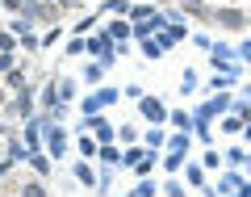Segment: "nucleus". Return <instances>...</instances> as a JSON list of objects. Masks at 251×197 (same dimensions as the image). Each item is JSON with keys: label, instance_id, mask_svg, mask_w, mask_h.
I'll use <instances>...</instances> for the list:
<instances>
[{"label": "nucleus", "instance_id": "nucleus-1", "mask_svg": "<svg viewBox=\"0 0 251 197\" xmlns=\"http://www.w3.org/2000/svg\"><path fill=\"white\" fill-rule=\"evenodd\" d=\"M21 197H42V189H38V185H25V189H21Z\"/></svg>", "mask_w": 251, "mask_h": 197}]
</instances>
